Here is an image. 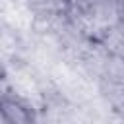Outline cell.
Segmentation results:
<instances>
[{
	"label": "cell",
	"instance_id": "1",
	"mask_svg": "<svg viewBox=\"0 0 124 124\" xmlns=\"http://www.w3.org/2000/svg\"><path fill=\"white\" fill-rule=\"evenodd\" d=\"M0 116L12 124H29L35 120L31 107L25 105L17 97H2L0 99Z\"/></svg>",
	"mask_w": 124,
	"mask_h": 124
}]
</instances>
